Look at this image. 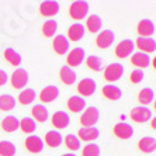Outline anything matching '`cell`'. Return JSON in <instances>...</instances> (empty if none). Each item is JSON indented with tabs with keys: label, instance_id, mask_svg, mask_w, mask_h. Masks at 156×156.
<instances>
[{
	"label": "cell",
	"instance_id": "1",
	"mask_svg": "<svg viewBox=\"0 0 156 156\" xmlns=\"http://www.w3.org/2000/svg\"><path fill=\"white\" fill-rule=\"evenodd\" d=\"M89 13V3L87 2H82V0H77V2H73L69 7V14L73 20H82Z\"/></svg>",
	"mask_w": 156,
	"mask_h": 156
},
{
	"label": "cell",
	"instance_id": "2",
	"mask_svg": "<svg viewBox=\"0 0 156 156\" xmlns=\"http://www.w3.org/2000/svg\"><path fill=\"white\" fill-rule=\"evenodd\" d=\"M98 117H100V111L96 107H89L80 117V124L83 127H93L98 121Z\"/></svg>",
	"mask_w": 156,
	"mask_h": 156
},
{
	"label": "cell",
	"instance_id": "3",
	"mask_svg": "<svg viewBox=\"0 0 156 156\" xmlns=\"http://www.w3.org/2000/svg\"><path fill=\"white\" fill-rule=\"evenodd\" d=\"M124 73V66L121 63H111L105 68L104 70V79L108 82H117L118 79H121Z\"/></svg>",
	"mask_w": 156,
	"mask_h": 156
},
{
	"label": "cell",
	"instance_id": "4",
	"mask_svg": "<svg viewBox=\"0 0 156 156\" xmlns=\"http://www.w3.org/2000/svg\"><path fill=\"white\" fill-rule=\"evenodd\" d=\"M129 117L135 122H145L152 117V111L148 107H135V108L131 110Z\"/></svg>",
	"mask_w": 156,
	"mask_h": 156
},
{
	"label": "cell",
	"instance_id": "5",
	"mask_svg": "<svg viewBox=\"0 0 156 156\" xmlns=\"http://www.w3.org/2000/svg\"><path fill=\"white\" fill-rule=\"evenodd\" d=\"M28 83V73L24 69H17L11 75V86L14 89H23Z\"/></svg>",
	"mask_w": 156,
	"mask_h": 156
},
{
	"label": "cell",
	"instance_id": "6",
	"mask_svg": "<svg viewBox=\"0 0 156 156\" xmlns=\"http://www.w3.org/2000/svg\"><path fill=\"white\" fill-rule=\"evenodd\" d=\"M134 47H135V44H134V41L132 40L121 41V42L117 45V48H115V55L118 56V58H121V59L127 58L129 54H132Z\"/></svg>",
	"mask_w": 156,
	"mask_h": 156
},
{
	"label": "cell",
	"instance_id": "7",
	"mask_svg": "<svg viewBox=\"0 0 156 156\" xmlns=\"http://www.w3.org/2000/svg\"><path fill=\"white\" fill-rule=\"evenodd\" d=\"M59 11V3L55 0H47L42 2L40 6V13L45 17H52V16L58 14Z\"/></svg>",
	"mask_w": 156,
	"mask_h": 156
},
{
	"label": "cell",
	"instance_id": "8",
	"mask_svg": "<svg viewBox=\"0 0 156 156\" xmlns=\"http://www.w3.org/2000/svg\"><path fill=\"white\" fill-rule=\"evenodd\" d=\"M77 91H79V94L84 96V97L91 96L96 91V82L93 79L86 77V79H83L82 82H79V84H77Z\"/></svg>",
	"mask_w": 156,
	"mask_h": 156
},
{
	"label": "cell",
	"instance_id": "9",
	"mask_svg": "<svg viewBox=\"0 0 156 156\" xmlns=\"http://www.w3.org/2000/svg\"><path fill=\"white\" fill-rule=\"evenodd\" d=\"M134 44L138 47L139 51L148 52V54H152V52L156 51V41L153 40V38H144V37H139Z\"/></svg>",
	"mask_w": 156,
	"mask_h": 156
},
{
	"label": "cell",
	"instance_id": "10",
	"mask_svg": "<svg viewBox=\"0 0 156 156\" xmlns=\"http://www.w3.org/2000/svg\"><path fill=\"white\" fill-rule=\"evenodd\" d=\"M96 42H97V47L101 48V49L110 48L111 47V44L114 42V33L111 31V30H105V31H103V33L98 34Z\"/></svg>",
	"mask_w": 156,
	"mask_h": 156
},
{
	"label": "cell",
	"instance_id": "11",
	"mask_svg": "<svg viewBox=\"0 0 156 156\" xmlns=\"http://www.w3.org/2000/svg\"><path fill=\"white\" fill-rule=\"evenodd\" d=\"M114 134L121 139H129L134 135V128L127 122H120L114 127Z\"/></svg>",
	"mask_w": 156,
	"mask_h": 156
},
{
	"label": "cell",
	"instance_id": "12",
	"mask_svg": "<svg viewBox=\"0 0 156 156\" xmlns=\"http://www.w3.org/2000/svg\"><path fill=\"white\" fill-rule=\"evenodd\" d=\"M59 96V89L56 86H48L44 87L40 93V100L42 103H51Z\"/></svg>",
	"mask_w": 156,
	"mask_h": 156
},
{
	"label": "cell",
	"instance_id": "13",
	"mask_svg": "<svg viewBox=\"0 0 156 156\" xmlns=\"http://www.w3.org/2000/svg\"><path fill=\"white\" fill-rule=\"evenodd\" d=\"M26 148L27 151H30L31 153H38L44 149V142L40 136L37 135H31L26 139Z\"/></svg>",
	"mask_w": 156,
	"mask_h": 156
},
{
	"label": "cell",
	"instance_id": "14",
	"mask_svg": "<svg viewBox=\"0 0 156 156\" xmlns=\"http://www.w3.org/2000/svg\"><path fill=\"white\" fill-rule=\"evenodd\" d=\"M79 138L82 141H94V139L98 138V135H100V131L97 129L96 127H82L79 131Z\"/></svg>",
	"mask_w": 156,
	"mask_h": 156
},
{
	"label": "cell",
	"instance_id": "15",
	"mask_svg": "<svg viewBox=\"0 0 156 156\" xmlns=\"http://www.w3.org/2000/svg\"><path fill=\"white\" fill-rule=\"evenodd\" d=\"M70 122V118L68 115V113L65 111H56V113L52 115V124H54V127L59 128V129H63L69 125Z\"/></svg>",
	"mask_w": 156,
	"mask_h": 156
},
{
	"label": "cell",
	"instance_id": "16",
	"mask_svg": "<svg viewBox=\"0 0 156 156\" xmlns=\"http://www.w3.org/2000/svg\"><path fill=\"white\" fill-rule=\"evenodd\" d=\"M138 34L144 38H151L155 34V24L151 20H142L138 24Z\"/></svg>",
	"mask_w": 156,
	"mask_h": 156
},
{
	"label": "cell",
	"instance_id": "17",
	"mask_svg": "<svg viewBox=\"0 0 156 156\" xmlns=\"http://www.w3.org/2000/svg\"><path fill=\"white\" fill-rule=\"evenodd\" d=\"M83 59H84V49L83 48H75L68 55L66 61H68V65H70V66H79L83 62Z\"/></svg>",
	"mask_w": 156,
	"mask_h": 156
},
{
	"label": "cell",
	"instance_id": "18",
	"mask_svg": "<svg viewBox=\"0 0 156 156\" xmlns=\"http://www.w3.org/2000/svg\"><path fill=\"white\" fill-rule=\"evenodd\" d=\"M69 49V41L65 35H56L54 40V51L59 55H63Z\"/></svg>",
	"mask_w": 156,
	"mask_h": 156
},
{
	"label": "cell",
	"instance_id": "19",
	"mask_svg": "<svg viewBox=\"0 0 156 156\" xmlns=\"http://www.w3.org/2000/svg\"><path fill=\"white\" fill-rule=\"evenodd\" d=\"M59 76H61V80L65 84H73L75 82H76V72L75 70H72V68H69V66H62L61 68V72H59Z\"/></svg>",
	"mask_w": 156,
	"mask_h": 156
},
{
	"label": "cell",
	"instance_id": "20",
	"mask_svg": "<svg viewBox=\"0 0 156 156\" xmlns=\"http://www.w3.org/2000/svg\"><path fill=\"white\" fill-rule=\"evenodd\" d=\"M86 107V100L80 96H72V97L68 100V108L73 113H79Z\"/></svg>",
	"mask_w": 156,
	"mask_h": 156
},
{
	"label": "cell",
	"instance_id": "21",
	"mask_svg": "<svg viewBox=\"0 0 156 156\" xmlns=\"http://www.w3.org/2000/svg\"><path fill=\"white\" fill-rule=\"evenodd\" d=\"M84 35V27L82 26V24H72V26L69 27V30H68V37H69L70 41H80L82 38H83Z\"/></svg>",
	"mask_w": 156,
	"mask_h": 156
},
{
	"label": "cell",
	"instance_id": "22",
	"mask_svg": "<svg viewBox=\"0 0 156 156\" xmlns=\"http://www.w3.org/2000/svg\"><path fill=\"white\" fill-rule=\"evenodd\" d=\"M131 63L136 68H146L151 63V58H149L148 54H142V52H138V54H134L132 58H131Z\"/></svg>",
	"mask_w": 156,
	"mask_h": 156
},
{
	"label": "cell",
	"instance_id": "23",
	"mask_svg": "<svg viewBox=\"0 0 156 156\" xmlns=\"http://www.w3.org/2000/svg\"><path fill=\"white\" fill-rule=\"evenodd\" d=\"M31 114H33V120L38 121V122H45L48 120V115H49L48 110L41 104L34 105L33 110H31Z\"/></svg>",
	"mask_w": 156,
	"mask_h": 156
},
{
	"label": "cell",
	"instance_id": "24",
	"mask_svg": "<svg viewBox=\"0 0 156 156\" xmlns=\"http://www.w3.org/2000/svg\"><path fill=\"white\" fill-rule=\"evenodd\" d=\"M138 148H139V151H142V152H145V153L155 152L156 139L151 138V136H145V138H142L141 141L138 142Z\"/></svg>",
	"mask_w": 156,
	"mask_h": 156
},
{
	"label": "cell",
	"instance_id": "25",
	"mask_svg": "<svg viewBox=\"0 0 156 156\" xmlns=\"http://www.w3.org/2000/svg\"><path fill=\"white\" fill-rule=\"evenodd\" d=\"M62 142V135L58 131H49L45 134V144L51 148H58Z\"/></svg>",
	"mask_w": 156,
	"mask_h": 156
},
{
	"label": "cell",
	"instance_id": "26",
	"mask_svg": "<svg viewBox=\"0 0 156 156\" xmlns=\"http://www.w3.org/2000/svg\"><path fill=\"white\" fill-rule=\"evenodd\" d=\"M101 91L108 100H118V98L121 97V94H122L120 87L114 86V84H107V86H104Z\"/></svg>",
	"mask_w": 156,
	"mask_h": 156
},
{
	"label": "cell",
	"instance_id": "27",
	"mask_svg": "<svg viewBox=\"0 0 156 156\" xmlns=\"http://www.w3.org/2000/svg\"><path fill=\"white\" fill-rule=\"evenodd\" d=\"M4 59L13 66H18L21 63V55L18 54L16 49H13V48H7L4 51Z\"/></svg>",
	"mask_w": 156,
	"mask_h": 156
},
{
	"label": "cell",
	"instance_id": "28",
	"mask_svg": "<svg viewBox=\"0 0 156 156\" xmlns=\"http://www.w3.org/2000/svg\"><path fill=\"white\" fill-rule=\"evenodd\" d=\"M18 124H20V121H18L14 115H7L2 121V128H3L6 132H14L18 128Z\"/></svg>",
	"mask_w": 156,
	"mask_h": 156
},
{
	"label": "cell",
	"instance_id": "29",
	"mask_svg": "<svg viewBox=\"0 0 156 156\" xmlns=\"http://www.w3.org/2000/svg\"><path fill=\"white\" fill-rule=\"evenodd\" d=\"M101 26H103V21H101V18L98 17L97 14L90 16V17L87 18V21H86V27H87V30H89L90 33H97V31H100Z\"/></svg>",
	"mask_w": 156,
	"mask_h": 156
},
{
	"label": "cell",
	"instance_id": "30",
	"mask_svg": "<svg viewBox=\"0 0 156 156\" xmlns=\"http://www.w3.org/2000/svg\"><path fill=\"white\" fill-rule=\"evenodd\" d=\"M35 97H37V93L34 89H26V90H23L18 94V101L21 103V104L27 105V104H31L35 100Z\"/></svg>",
	"mask_w": 156,
	"mask_h": 156
},
{
	"label": "cell",
	"instance_id": "31",
	"mask_svg": "<svg viewBox=\"0 0 156 156\" xmlns=\"http://www.w3.org/2000/svg\"><path fill=\"white\" fill-rule=\"evenodd\" d=\"M153 98H155V93H153V90L152 89H149V87L142 89V90L139 91V94H138V100H139V103L144 104V107L148 105V104H151V103L153 101Z\"/></svg>",
	"mask_w": 156,
	"mask_h": 156
},
{
	"label": "cell",
	"instance_id": "32",
	"mask_svg": "<svg viewBox=\"0 0 156 156\" xmlns=\"http://www.w3.org/2000/svg\"><path fill=\"white\" fill-rule=\"evenodd\" d=\"M16 98L11 94H2L0 96V110L3 111H10L14 108Z\"/></svg>",
	"mask_w": 156,
	"mask_h": 156
},
{
	"label": "cell",
	"instance_id": "33",
	"mask_svg": "<svg viewBox=\"0 0 156 156\" xmlns=\"http://www.w3.org/2000/svg\"><path fill=\"white\" fill-rule=\"evenodd\" d=\"M35 127H37V124L31 117H24V118L20 121V124H18V128H21V131L26 132V134L34 132V131H35Z\"/></svg>",
	"mask_w": 156,
	"mask_h": 156
},
{
	"label": "cell",
	"instance_id": "34",
	"mask_svg": "<svg viewBox=\"0 0 156 156\" xmlns=\"http://www.w3.org/2000/svg\"><path fill=\"white\" fill-rule=\"evenodd\" d=\"M16 155V146L9 141L0 142V156H14Z\"/></svg>",
	"mask_w": 156,
	"mask_h": 156
},
{
	"label": "cell",
	"instance_id": "35",
	"mask_svg": "<svg viewBox=\"0 0 156 156\" xmlns=\"http://www.w3.org/2000/svg\"><path fill=\"white\" fill-rule=\"evenodd\" d=\"M56 30H58V23L55 21V20H48V21L44 23V26H42V34L45 37H52V35H55Z\"/></svg>",
	"mask_w": 156,
	"mask_h": 156
},
{
	"label": "cell",
	"instance_id": "36",
	"mask_svg": "<svg viewBox=\"0 0 156 156\" xmlns=\"http://www.w3.org/2000/svg\"><path fill=\"white\" fill-rule=\"evenodd\" d=\"M87 66L90 68L91 70H94V72H100V70L103 69V62L101 59L98 58V56H96V55H91V56H89L86 61Z\"/></svg>",
	"mask_w": 156,
	"mask_h": 156
},
{
	"label": "cell",
	"instance_id": "37",
	"mask_svg": "<svg viewBox=\"0 0 156 156\" xmlns=\"http://www.w3.org/2000/svg\"><path fill=\"white\" fill-rule=\"evenodd\" d=\"M65 144H66V148L73 151V152L80 148V139L77 138L76 135H72V134L65 136Z\"/></svg>",
	"mask_w": 156,
	"mask_h": 156
},
{
	"label": "cell",
	"instance_id": "38",
	"mask_svg": "<svg viewBox=\"0 0 156 156\" xmlns=\"http://www.w3.org/2000/svg\"><path fill=\"white\" fill-rule=\"evenodd\" d=\"M100 155V148L96 144H89L83 148L82 156H98Z\"/></svg>",
	"mask_w": 156,
	"mask_h": 156
},
{
	"label": "cell",
	"instance_id": "39",
	"mask_svg": "<svg viewBox=\"0 0 156 156\" xmlns=\"http://www.w3.org/2000/svg\"><path fill=\"white\" fill-rule=\"evenodd\" d=\"M131 82L132 83H135V84H138V83H141L142 80H144V72H142L141 69H136V70H132L131 72Z\"/></svg>",
	"mask_w": 156,
	"mask_h": 156
},
{
	"label": "cell",
	"instance_id": "40",
	"mask_svg": "<svg viewBox=\"0 0 156 156\" xmlns=\"http://www.w3.org/2000/svg\"><path fill=\"white\" fill-rule=\"evenodd\" d=\"M7 80H9L7 73L4 72V70H2V69H0V86H4Z\"/></svg>",
	"mask_w": 156,
	"mask_h": 156
},
{
	"label": "cell",
	"instance_id": "41",
	"mask_svg": "<svg viewBox=\"0 0 156 156\" xmlns=\"http://www.w3.org/2000/svg\"><path fill=\"white\" fill-rule=\"evenodd\" d=\"M62 156H76V155H73V153H66V155H62Z\"/></svg>",
	"mask_w": 156,
	"mask_h": 156
}]
</instances>
